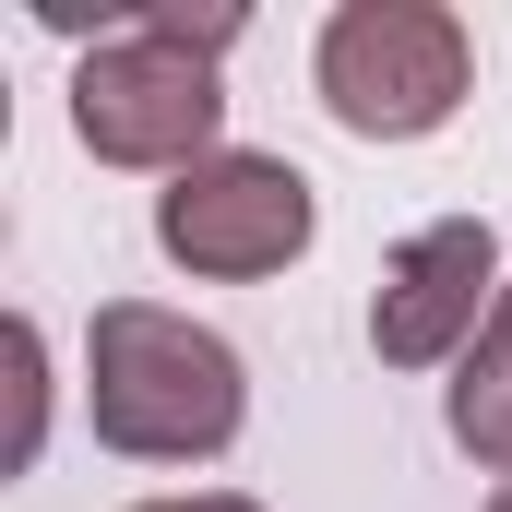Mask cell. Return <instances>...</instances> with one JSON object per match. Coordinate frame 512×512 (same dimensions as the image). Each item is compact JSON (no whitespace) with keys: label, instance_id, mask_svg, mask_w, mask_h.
<instances>
[{"label":"cell","instance_id":"obj_1","mask_svg":"<svg viewBox=\"0 0 512 512\" xmlns=\"http://www.w3.org/2000/svg\"><path fill=\"white\" fill-rule=\"evenodd\" d=\"M84 417L120 465H215L251 429V358L167 310V298H96L84 322Z\"/></svg>","mask_w":512,"mask_h":512},{"label":"cell","instance_id":"obj_2","mask_svg":"<svg viewBox=\"0 0 512 512\" xmlns=\"http://www.w3.org/2000/svg\"><path fill=\"white\" fill-rule=\"evenodd\" d=\"M239 24L251 12H179V0L96 24V48L72 60V143L96 167H155V179L227 155V84H215V60L239 48Z\"/></svg>","mask_w":512,"mask_h":512},{"label":"cell","instance_id":"obj_3","mask_svg":"<svg viewBox=\"0 0 512 512\" xmlns=\"http://www.w3.org/2000/svg\"><path fill=\"white\" fill-rule=\"evenodd\" d=\"M310 84L358 143H429L477 96V36L453 0H346L310 36Z\"/></svg>","mask_w":512,"mask_h":512},{"label":"cell","instance_id":"obj_4","mask_svg":"<svg viewBox=\"0 0 512 512\" xmlns=\"http://www.w3.org/2000/svg\"><path fill=\"white\" fill-rule=\"evenodd\" d=\"M310 239H322V203L262 143H227V155H203V167H179L155 191V251L179 262V274H203V286H262Z\"/></svg>","mask_w":512,"mask_h":512},{"label":"cell","instance_id":"obj_5","mask_svg":"<svg viewBox=\"0 0 512 512\" xmlns=\"http://www.w3.org/2000/svg\"><path fill=\"white\" fill-rule=\"evenodd\" d=\"M501 310V239L477 215H441L382 262L370 286V358L382 370H465V346Z\"/></svg>","mask_w":512,"mask_h":512},{"label":"cell","instance_id":"obj_6","mask_svg":"<svg viewBox=\"0 0 512 512\" xmlns=\"http://www.w3.org/2000/svg\"><path fill=\"white\" fill-rule=\"evenodd\" d=\"M441 429H453V453H465V465L512 477V286H501V310H489V334L465 346L453 393H441Z\"/></svg>","mask_w":512,"mask_h":512},{"label":"cell","instance_id":"obj_7","mask_svg":"<svg viewBox=\"0 0 512 512\" xmlns=\"http://www.w3.org/2000/svg\"><path fill=\"white\" fill-rule=\"evenodd\" d=\"M0 346H12V453H0V465L24 477V465L48 453V334H36V310H12Z\"/></svg>","mask_w":512,"mask_h":512},{"label":"cell","instance_id":"obj_8","mask_svg":"<svg viewBox=\"0 0 512 512\" xmlns=\"http://www.w3.org/2000/svg\"><path fill=\"white\" fill-rule=\"evenodd\" d=\"M131 512H262L251 489H179V501H131Z\"/></svg>","mask_w":512,"mask_h":512},{"label":"cell","instance_id":"obj_9","mask_svg":"<svg viewBox=\"0 0 512 512\" xmlns=\"http://www.w3.org/2000/svg\"><path fill=\"white\" fill-rule=\"evenodd\" d=\"M489 512H512V477H501V489H489Z\"/></svg>","mask_w":512,"mask_h":512}]
</instances>
